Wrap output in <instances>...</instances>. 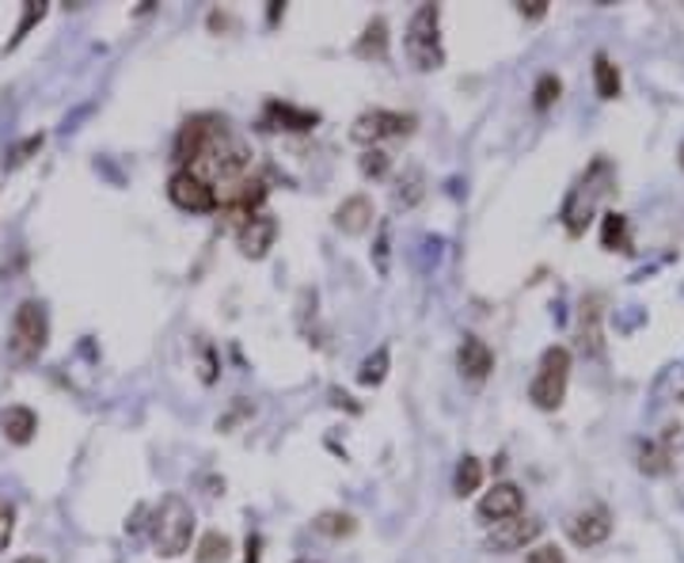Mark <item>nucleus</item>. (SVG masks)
<instances>
[{"label": "nucleus", "mask_w": 684, "mask_h": 563, "mask_svg": "<svg viewBox=\"0 0 684 563\" xmlns=\"http://www.w3.org/2000/svg\"><path fill=\"white\" fill-rule=\"evenodd\" d=\"M12 533H15V510L8 507L4 499H0V552L12 544Z\"/></svg>", "instance_id": "obj_30"}, {"label": "nucleus", "mask_w": 684, "mask_h": 563, "mask_svg": "<svg viewBox=\"0 0 684 563\" xmlns=\"http://www.w3.org/2000/svg\"><path fill=\"white\" fill-rule=\"evenodd\" d=\"M376 267H381V275L388 270V225H381V244H376Z\"/></svg>", "instance_id": "obj_33"}, {"label": "nucleus", "mask_w": 684, "mask_h": 563, "mask_svg": "<svg viewBox=\"0 0 684 563\" xmlns=\"http://www.w3.org/2000/svg\"><path fill=\"white\" fill-rule=\"evenodd\" d=\"M316 123H320L316 110H301L293 104H281V99H270V104L263 107V118H259L263 130H293V134L316 130Z\"/></svg>", "instance_id": "obj_12"}, {"label": "nucleus", "mask_w": 684, "mask_h": 563, "mask_svg": "<svg viewBox=\"0 0 684 563\" xmlns=\"http://www.w3.org/2000/svg\"><path fill=\"white\" fill-rule=\"evenodd\" d=\"M418 118L415 115H399V110H365V115L354 118V126H350V138L357 145H365V149H381V141L388 138H407V134H415Z\"/></svg>", "instance_id": "obj_7"}, {"label": "nucleus", "mask_w": 684, "mask_h": 563, "mask_svg": "<svg viewBox=\"0 0 684 563\" xmlns=\"http://www.w3.org/2000/svg\"><path fill=\"white\" fill-rule=\"evenodd\" d=\"M179 168H191L213 187H233L244 176H252V145H247L225 118L217 115H194L179 126L175 149H171Z\"/></svg>", "instance_id": "obj_1"}, {"label": "nucleus", "mask_w": 684, "mask_h": 563, "mask_svg": "<svg viewBox=\"0 0 684 563\" xmlns=\"http://www.w3.org/2000/svg\"><path fill=\"white\" fill-rule=\"evenodd\" d=\"M274 236H278V221H274L267 210H263L259 217L247 221L244 229H236V244L247 259H263V255L274 247Z\"/></svg>", "instance_id": "obj_13"}, {"label": "nucleus", "mask_w": 684, "mask_h": 563, "mask_svg": "<svg viewBox=\"0 0 684 563\" xmlns=\"http://www.w3.org/2000/svg\"><path fill=\"white\" fill-rule=\"evenodd\" d=\"M601 244L609 247V252H631V233H628V217H623V213H605Z\"/></svg>", "instance_id": "obj_19"}, {"label": "nucleus", "mask_w": 684, "mask_h": 563, "mask_svg": "<svg viewBox=\"0 0 684 563\" xmlns=\"http://www.w3.org/2000/svg\"><path fill=\"white\" fill-rule=\"evenodd\" d=\"M50 343V317L39 301H23L12 317V336H8V354L15 365L39 362V354Z\"/></svg>", "instance_id": "obj_5"}, {"label": "nucleus", "mask_w": 684, "mask_h": 563, "mask_svg": "<svg viewBox=\"0 0 684 563\" xmlns=\"http://www.w3.org/2000/svg\"><path fill=\"white\" fill-rule=\"evenodd\" d=\"M259 549H263L259 537H247V556H244V563H259Z\"/></svg>", "instance_id": "obj_35"}, {"label": "nucleus", "mask_w": 684, "mask_h": 563, "mask_svg": "<svg viewBox=\"0 0 684 563\" xmlns=\"http://www.w3.org/2000/svg\"><path fill=\"white\" fill-rule=\"evenodd\" d=\"M15 563H42L39 556H23V560H15Z\"/></svg>", "instance_id": "obj_36"}, {"label": "nucleus", "mask_w": 684, "mask_h": 563, "mask_svg": "<svg viewBox=\"0 0 684 563\" xmlns=\"http://www.w3.org/2000/svg\"><path fill=\"white\" fill-rule=\"evenodd\" d=\"M228 556H233V541L225 533H205L199 541V552H194L199 563H228Z\"/></svg>", "instance_id": "obj_22"}, {"label": "nucleus", "mask_w": 684, "mask_h": 563, "mask_svg": "<svg viewBox=\"0 0 684 563\" xmlns=\"http://www.w3.org/2000/svg\"><path fill=\"white\" fill-rule=\"evenodd\" d=\"M567 381H570V351L567 347H547L536 365V378L528 385V400H533L541 412H555L567 396Z\"/></svg>", "instance_id": "obj_6"}, {"label": "nucleus", "mask_w": 684, "mask_h": 563, "mask_svg": "<svg viewBox=\"0 0 684 563\" xmlns=\"http://www.w3.org/2000/svg\"><path fill=\"white\" fill-rule=\"evenodd\" d=\"M384 373H388V351H376L373 358H365L362 362V373H357V381H362V385H381L384 381Z\"/></svg>", "instance_id": "obj_29"}, {"label": "nucleus", "mask_w": 684, "mask_h": 563, "mask_svg": "<svg viewBox=\"0 0 684 563\" xmlns=\"http://www.w3.org/2000/svg\"><path fill=\"white\" fill-rule=\"evenodd\" d=\"M0 431H4V438L12 442V446H28L34 438V431H39V419H34L31 407L15 404V407H4L0 412Z\"/></svg>", "instance_id": "obj_17"}, {"label": "nucleus", "mask_w": 684, "mask_h": 563, "mask_svg": "<svg viewBox=\"0 0 684 563\" xmlns=\"http://www.w3.org/2000/svg\"><path fill=\"white\" fill-rule=\"evenodd\" d=\"M312 529H316V533L335 537V541H339V537H350V533H354L357 522H354V518H350V514H342V510H323V514L312 522Z\"/></svg>", "instance_id": "obj_23"}, {"label": "nucleus", "mask_w": 684, "mask_h": 563, "mask_svg": "<svg viewBox=\"0 0 684 563\" xmlns=\"http://www.w3.org/2000/svg\"><path fill=\"white\" fill-rule=\"evenodd\" d=\"M594 84H597V96L601 99H616L620 96V70L609 62V54H597L594 57Z\"/></svg>", "instance_id": "obj_20"}, {"label": "nucleus", "mask_w": 684, "mask_h": 563, "mask_svg": "<svg viewBox=\"0 0 684 563\" xmlns=\"http://www.w3.org/2000/svg\"><path fill=\"white\" fill-rule=\"evenodd\" d=\"M357 168H362L365 179H384L392 168V157L384 149H365L362 157H357Z\"/></svg>", "instance_id": "obj_28"}, {"label": "nucleus", "mask_w": 684, "mask_h": 563, "mask_svg": "<svg viewBox=\"0 0 684 563\" xmlns=\"http://www.w3.org/2000/svg\"><path fill=\"white\" fill-rule=\"evenodd\" d=\"M168 199L186 213H213L217 210V187L191 168H175L168 179Z\"/></svg>", "instance_id": "obj_8"}, {"label": "nucleus", "mask_w": 684, "mask_h": 563, "mask_svg": "<svg viewBox=\"0 0 684 563\" xmlns=\"http://www.w3.org/2000/svg\"><path fill=\"white\" fill-rule=\"evenodd\" d=\"M149 533H152V549H157V556H164V560L183 556V552L191 549V537H194L191 502H186L183 495H164L160 507L152 510Z\"/></svg>", "instance_id": "obj_2"}, {"label": "nucleus", "mask_w": 684, "mask_h": 563, "mask_svg": "<svg viewBox=\"0 0 684 563\" xmlns=\"http://www.w3.org/2000/svg\"><path fill=\"white\" fill-rule=\"evenodd\" d=\"M681 164H684V149H681Z\"/></svg>", "instance_id": "obj_38"}, {"label": "nucleus", "mask_w": 684, "mask_h": 563, "mask_svg": "<svg viewBox=\"0 0 684 563\" xmlns=\"http://www.w3.org/2000/svg\"><path fill=\"white\" fill-rule=\"evenodd\" d=\"M42 141H46V134H31V138H23L20 145H12V149H8V157H4V168H8V172H15V168L28 164L34 152L42 149Z\"/></svg>", "instance_id": "obj_26"}, {"label": "nucleus", "mask_w": 684, "mask_h": 563, "mask_svg": "<svg viewBox=\"0 0 684 563\" xmlns=\"http://www.w3.org/2000/svg\"><path fill=\"white\" fill-rule=\"evenodd\" d=\"M335 225H339L346 236H362L365 229L373 225V202L365 199V194H354V199H346V202H342V206L335 210Z\"/></svg>", "instance_id": "obj_16"}, {"label": "nucleus", "mask_w": 684, "mask_h": 563, "mask_svg": "<svg viewBox=\"0 0 684 563\" xmlns=\"http://www.w3.org/2000/svg\"><path fill=\"white\" fill-rule=\"evenodd\" d=\"M479 518L483 522H494V525H502V522H510V518H521L525 514V495H521L517 484H494L491 491L479 499Z\"/></svg>", "instance_id": "obj_9"}, {"label": "nucleus", "mask_w": 684, "mask_h": 563, "mask_svg": "<svg viewBox=\"0 0 684 563\" xmlns=\"http://www.w3.org/2000/svg\"><path fill=\"white\" fill-rule=\"evenodd\" d=\"M297 563H312V560H297Z\"/></svg>", "instance_id": "obj_37"}, {"label": "nucleus", "mask_w": 684, "mask_h": 563, "mask_svg": "<svg viewBox=\"0 0 684 563\" xmlns=\"http://www.w3.org/2000/svg\"><path fill=\"white\" fill-rule=\"evenodd\" d=\"M578 343L589 358L605 354V336H601V297H586L578 312Z\"/></svg>", "instance_id": "obj_14"}, {"label": "nucleus", "mask_w": 684, "mask_h": 563, "mask_svg": "<svg viewBox=\"0 0 684 563\" xmlns=\"http://www.w3.org/2000/svg\"><path fill=\"white\" fill-rule=\"evenodd\" d=\"M544 12H547L544 0H528V4H521V15H528V20H541Z\"/></svg>", "instance_id": "obj_34"}, {"label": "nucleus", "mask_w": 684, "mask_h": 563, "mask_svg": "<svg viewBox=\"0 0 684 563\" xmlns=\"http://www.w3.org/2000/svg\"><path fill=\"white\" fill-rule=\"evenodd\" d=\"M199 378L205 381V385L217 381V362H213V351L205 343H199Z\"/></svg>", "instance_id": "obj_31"}, {"label": "nucleus", "mask_w": 684, "mask_h": 563, "mask_svg": "<svg viewBox=\"0 0 684 563\" xmlns=\"http://www.w3.org/2000/svg\"><path fill=\"white\" fill-rule=\"evenodd\" d=\"M541 529H544V522H536V518H525V514L510 518V522L494 525L491 533H487V549L491 552H517V549H525L528 541H536Z\"/></svg>", "instance_id": "obj_11"}, {"label": "nucleus", "mask_w": 684, "mask_h": 563, "mask_svg": "<svg viewBox=\"0 0 684 563\" xmlns=\"http://www.w3.org/2000/svg\"><path fill=\"white\" fill-rule=\"evenodd\" d=\"M559 92H563V81L555 73H544L541 81H536V88H533V107L536 110H547L559 99Z\"/></svg>", "instance_id": "obj_27"}, {"label": "nucleus", "mask_w": 684, "mask_h": 563, "mask_svg": "<svg viewBox=\"0 0 684 563\" xmlns=\"http://www.w3.org/2000/svg\"><path fill=\"white\" fill-rule=\"evenodd\" d=\"M404 50L418 73H434L445 65V46H441V8L438 4H418L415 15L407 23Z\"/></svg>", "instance_id": "obj_4"}, {"label": "nucleus", "mask_w": 684, "mask_h": 563, "mask_svg": "<svg viewBox=\"0 0 684 563\" xmlns=\"http://www.w3.org/2000/svg\"><path fill=\"white\" fill-rule=\"evenodd\" d=\"M46 12H50V4H46V0H31V4H23V20H20V28H15L12 42H8V50H15V46H20V42L31 35V28H34V23H42V20H46Z\"/></svg>", "instance_id": "obj_25"}, {"label": "nucleus", "mask_w": 684, "mask_h": 563, "mask_svg": "<svg viewBox=\"0 0 684 563\" xmlns=\"http://www.w3.org/2000/svg\"><path fill=\"white\" fill-rule=\"evenodd\" d=\"M423 194H426V176H423V168H407L404 179H399V187H396V206H418L423 202Z\"/></svg>", "instance_id": "obj_21"}, {"label": "nucleus", "mask_w": 684, "mask_h": 563, "mask_svg": "<svg viewBox=\"0 0 684 563\" xmlns=\"http://www.w3.org/2000/svg\"><path fill=\"white\" fill-rule=\"evenodd\" d=\"M605 194H612V164L605 157H597L594 164L586 168V176L570 187L567 202H563V225H567L570 236L586 233L589 217H594L597 202H601Z\"/></svg>", "instance_id": "obj_3"}, {"label": "nucleus", "mask_w": 684, "mask_h": 563, "mask_svg": "<svg viewBox=\"0 0 684 563\" xmlns=\"http://www.w3.org/2000/svg\"><path fill=\"white\" fill-rule=\"evenodd\" d=\"M525 563H567V556H563L555 544H536L533 552H528V560Z\"/></svg>", "instance_id": "obj_32"}, {"label": "nucleus", "mask_w": 684, "mask_h": 563, "mask_svg": "<svg viewBox=\"0 0 684 563\" xmlns=\"http://www.w3.org/2000/svg\"><path fill=\"white\" fill-rule=\"evenodd\" d=\"M609 533H612V518L605 507H586L567 518V537L578 549H597L601 541H609Z\"/></svg>", "instance_id": "obj_10"}, {"label": "nucleus", "mask_w": 684, "mask_h": 563, "mask_svg": "<svg viewBox=\"0 0 684 563\" xmlns=\"http://www.w3.org/2000/svg\"><path fill=\"white\" fill-rule=\"evenodd\" d=\"M354 54L365 57V62H388V23H384L381 15H376V20H370L365 35L357 39Z\"/></svg>", "instance_id": "obj_18"}, {"label": "nucleus", "mask_w": 684, "mask_h": 563, "mask_svg": "<svg viewBox=\"0 0 684 563\" xmlns=\"http://www.w3.org/2000/svg\"><path fill=\"white\" fill-rule=\"evenodd\" d=\"M457 365L468 381H483L494 370V351L479 336H464V343L457 351Z\"/></svg>", "instance_id": "obj_15"}, {"label": "nucleus", "mask_w": 684, "mask_h": 563, "mask_svg": "<svg viewBox=\"0 0 684 563\" xmlns=\"http://www.w3.org/2000/svg\"><path fill=\"white\" fill-rule=\"evenodd\" d=\"M479 484H483V465H479L475 457H464L457 465V484H452V488H457V495L464 499V495L479 491Z\"/></svg>", "instance_id": "obj_24"}]
</instances>
